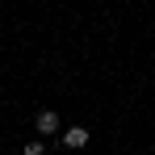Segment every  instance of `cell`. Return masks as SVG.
Masks as SVG:
<instances>
[{"instance_id": "3957f363", "label": "cell", "mask_w": 155, "mask_h": 155, "mask_svg": "<svg viewBox=\"0 0 155 155\" xmlns=\"http://www.w3.org/2000/svg\"><path fill=\"white\" fill-rule=\"evenodd\" d=\"M42 151H46V143H42V138H34V143L21 147V155H42Z\"/></svg>"}, {"instance_id": "7a4b0ae2", "label": "cell", "mask_w": 155, "mask_h": 155, "mask_svg": "<svg viewBox=\"0 0 155 155\" xmlns=\"http://www.w3.org/2000/svg\"><path fill=\"white\" fill-rule=\"evenodd\" d=\"M34 126H38V134H54V130H59V113H54V109H38Z\"/></svg>"}, {"instance_id": "6da1fadb", "label": "cell", "mask_w": 155, "mask_h": 155, "mask_svg": "<svg viewBox=\"0 0 155 155\" xmlns=\"http://www.w3.org/2000/svg\"><path fill=\"white\" fill-rule=\"evenodd\" d=\"M63 147H71V151L88 147V130H84V126H67V130H63Z\"/></svg>"}]
</instances>
